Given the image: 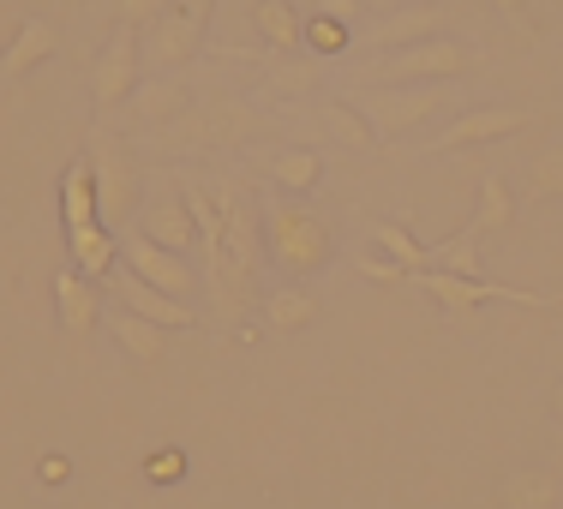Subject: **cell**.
<instances>
[{"label": "cell", "instance_id": "cell-35", "mask_svg": "<svg viewBox=\"0 0 563 509\" xmlns=\"http://www.w3.org/2000/svg\"><path fill=\"white\" fill-rule=\"evenodd\" d=\"M492 7H498L509 24H521V31H528V0H492Z\"/></svg>", "mask_w": 563, "mask_h": 509}, {"label": "cell", "instance_id": "cell-17", "mask_svg": "<svg viewBox=\"0 0 563 509\" xmlns=\"http://www.w3.org/2000/svg\"><path fill=\"white\" fill-rule=\"evenodd\" d=\"M55 43H60V36H55V24H48V19H24L19 36H12V48L0 55V73H7V78L36 73V66L55 55Z\"/></svg>", "mask_w": 563, "mask_h": 509}, {"label": "cell", "instance_id": "cell-9", "mask_svg": "<svg viewBox=\"0 0 563 509\" xmlns=\"http://www.w3.org/2000/svg\"><path fill=\"white\" fill-rule=\"evenodd\" d=\"M120 258H126V270L139 276V283L163 288V294H174V300H192V288H198V270L186 264V252H168V246H156V240L132 234L126 246H120Z\"/></svg>", "mask_w": 563, "mask_h": 509}, {"label": "cell", "instance_id": "cell-11", "mask_svg": "<svg viewBox=\"0 0 563 509\" xmlns=\"http://www.w3.org/2000/svg\"><path fill=\"white\" fill-rule=\"evenodd\" d=\"M139 234L156 240V246H168V252H192L198 246V222H192V210H186L180 192H156L151 204L139 210Z\"/></svg>", "mask_w": 563, "mask_h": 509}, {"label": "cell", "instance_id": "cell-15", "mask_svg": "<svg viewBox=\"0 0 563 509\" xmlns=\"http://www.w3.org/2000/svg\"><path fill=\"white\" fill-rule=\"evenodd\" d=\"M438 24H444V12H438V7H426V0H408V7H396L390 19H378L372 43H378V48H408V43H426V36H438Z\"/></svg>", "mask_w": 563, "mask_h": 509}, {"label": "cell", "instance_id": "cell-5", "mask_svg": "<svg viewBox=\"0 0 563 509\" xmlns=\"http://www.w3.org/2000/svg\"><path fill=\"white\" fill-rule=\"evenodd\" d=\"M205 31H210V0H192V7H168L156 24H144L139 60L151 66V73H180L186 60H198V48H205Z\"/></svg>", "mask_w": 563, "mask_h": 509}, {"label": "cell", "instance_id": "cell-2", "mask_svg": "<svg viewBox=\"0 0 563 509\" xmlns=\"http://www.w3.org/2000/svg\"><path fill=\"white\" fill-rule=\"evenodd\" d=\"M258 222H264V258H271L282 276H294V283L318 276L330 258H336V228L318 217V210L294 204L288 192H264L258 198Z\"/></svg>", "mask_w": 563, "mask_h": 509}, {"label": "cell", "instance_id": "cell-16", "mask_svg": "<svg viewBox=\"0 0 563 509\" xmlns=\"http://www.w3.org/2000/svg\"><path fill=\"white\" fill-rule=\"evenodd\" d=\"M252 24H258L264 48H276V55H300L306 48V19L294 12V0H258Z\"/></svg>", "mask_w": 563, "mask_h": 509}, {"label": "cell", "instance_id": "cell-23", "mask_svg": "<svg viewBox=\"0 0 563 509\" xmlns=\"http://www.w3.org/2000/svg\"><path fill=\"white\" fill-rule=\"evenodd\" d=\"M558 498H563V486L552 474H509L504 479V491H498V504L504 509H558Z\"/></svg>", "mask_w": 563, "mask_h": 509}, {"label": "cell", "instance_id": "cell-3", "mask_svg": "<svg viewBox=\"0 0 563 509\" xmlns=\"http://www.w3.org/2000/svg\"><path fill=\"white\" fill-rule=\"evenodd\" d=\"M450 102H455L450 85H372V90H360L354 109L372 120V132H378V139H401V132L438 120Z\"/></svg>", "mask_w": 563, "mask_h": 509}, {"label": "cell", "instance_id": "cell-1", "mask_svg": "<svg viewBox=\"0 0 563 509\" xmlns=\"http://www.w3.org/2000/svg\"><path fill=\"white\" fill-rule=\"evenodd\" d=\"M217 210H222V270H217V312L234 324L252 306V288H258V264H264V222L258 204L240 180H217Z\"/></svg>", "mask_w": 563, "mask_h": 509}, {"label": "cell", "instance_id": "cell-28", "mask_svg": "<svg viewBox=\"0 0 563 509\" xmlns=\"http://www.w3.org/2000/svg\"><path fill=\"white\" fill-rule=\"evenodd\" d=\"M528 198H563V144H545L528 168Z\"/></svg>", "mask_w": 563, "mask_h": 509}, {"label": "cell", "instance_id": "cell-31", "mask_svg": "<svg viewBox=\"0 0 563 509\" xmlns=\"http://www.w3.org/2000/svg\"><path fill=\"white\" fill-rule=\"evenodd\" d=\"M120 7V24H132V31H144V24H156L168 7H180V0H114Z\"/></svg>", "mask_w": 563, "mask_h": 509}, {"label": "cell", "instance_id": "cell-32", "mask_svg": "<svg viewBox=\"0 0 563 509\" xmlns=\"http://www.w3.org/2000/svg\"><path fill=\"white\" fill-rule=\"evenodd\" d=\"M354 270L366 276V283H401V276H408V270H401L396 258H366V252H360V258H354Z\"/></svg>", "mask_w": 563, "mask_h": 509}, {"label": "cell", "instance_id": "cell-14", "mask_svg": "<svg viewBox=\"0 0 563 509\" xmlns=\"http://www.w3.org/2000/svg\"><path fill=\"white\" fill-rule=\"evenodd\" d=\"M132 114L144 120V126H163V120H174V114H186L192 109V90H186V78H139V90H132Z\"/></svg>", "mask_w": 563, "mask_h": 509}, {"label": "cell", "instance_id": "cell-24", "mask_svg": "<svg viewBox=\"0 0 563 509\" xmlns=\"http://www.w3.org/2000/svg\"><path fill=\"white\" fill-rule=\"evenodd\" d=\"M114 342L126 347V354L139 359V366H156V359H163V330L144 324L139 312H126V306L114 312Z\"/></svg>", "mask_w": 563, "mask_h": 509}, {"label": "cell", "instance_id": "cell-13", "mask_svg": "<svg viewBox=\"0 0 563 509\" xmlns=\"http://www.w3.org/2000/svg\"><path fill=\"white\" fill-rule=\"evenodd\" d=\"M66 252H73V270L90 276V283H109L114 264H120V240H114V228H102V222L66 228Z\"/></svg>", "mask_w": 563, "mask_h": 509}, {"label": "cell", "instance_id": "cell-18", "mask_svg": "<svg viewBox=\"0 0 563 509\" xmlns=\"http://www.w3.org/2000/svg\"><path fill=\"white\" fill-rule=\"evenodd\" d=\"M60 222L66 228L97 222V174H90V156H78V163L60 174Z\"/></svg>", "mask_w": 563, "mask_h": 509}, {"label": "cell", "instance_id": "cell-33", "mask_svg": "<svg viewBox=\"0 0 563 509\" xmlns=\"http://www.w3.org/2000/svg\"><path fill=\"white\" fill-rule=\"evenodd\" d=\"M318 12H324V19H336V24H354L360 19V0H318Z\"/></svg>", "mask_w": 563, "mask_h": 509}, {"label": "cell", "instance_id": "cell-21", "mask_svg": "<svg viewBox=\"0 0 563 509\" xmlns=\"http://www.w3.org/2000/svg\"><path fill=\"white\" fill-rule=\"evenodd\" d=\"M516 222V198H509V186H504V174L498 168H486L479 174V210H474V234H498V228Z\"/></svg>", "mask_w": 563, "mask_h": 509}, {"label": "cell", "instance_id": "cell-6", "mask_svg": "<svg viewBox=\"0 0 563 509\" xmlns=\"http://www.w3.org/2000/svg\"><path fill=\"white\" fill-rule=\"evenodd\" d=\"M90 174H97V222L120 228L139 210V168H132V151L109 132H90Z\"/></svg>", "mask_w": 563, "mask_h": 509}, {"label": "cell", "instance_id": "cell-26", "mask_svg": "<svg viewBox=\"0 0 563 509\" xmlns=\"http://www.w3.org/2000/svg\"><path fill=\"white\" fill-rule=\"evenodd\" d=\"M264 318H271L276 330H306L318 318V300L300 283H288V288H276L271 300H264Z\"/></svg>", "mask_w": 563, "mask_h": 509}, {"label": "cell", "instance_id": "cell-19", "mask_svg": "<svg viewBox=\"0 0 563 509\" xmlns=\"http://www.w3.org/2000/svg\"><path fill=\"white\" fill-rule=\"evenodd\" d=\"M198 114H205V139L210 144H246L252 132H258V114H252L246 102H234V97H210Z\"/></svg>", "mask_w": 563, "mask_h": 509}, {"label": "cell", "instance_id": "cell-38", "mask_svg": "<svg viewBox=\"0 0 563 509\" xmlns=\"http://www.w3.org/2000/svg\"><path fill=\"white\" fill-rule=\"evenodd\" d=\"M558 312H563V288H558Z\"/></svg>", "mask_w": 563, "mask_h": 509}, {"label": "cell", "instance_id": "cell-40", "mask_svg": "<svg viewBox=\"0 0 563 509\" xmlns=\"http://www.w3.org/2000/svg\"><path fill=\"white\" fill-rule=\"evenodd\" d=\"M390 7H408V0H390Z\"/></svg>", "mask_w": 563, "mask_h": 509}, {"label": "cell", "instance_id": "cell-37", "mask_svg": "<svg viewBox=\"0 0 563 509\" xmlns=\"http://www.w3.org/2000/svg\"><path fill=\"white\" fill-rule=\"evenodd\" d=\"M552 413L563 420V378H558V390H552Z\"/></svg>", "mask_w": 563, "mask_h": 509}, {"label": "cell", "instance_id": "cell-22", "mask_svg": "<svg viewBox=\"0 0 563 509\" xmlns=\"http://www.w3.org/2000/svg\"><path fill=\"white\" fill-rule=\"evenodd\" d=\"M426 270H444V276H479V234L462 228V234L426 246Z\"/></svg>", "mask_w": 563, "mask_h": 509}, {"label": "cell", "instance_id": "cell-7", "mask_svg": "<svg viewBox=\"0 0 563 509\" xmlns=\"http://www.w3.org/2000/svg\"><path fill=\"white\" fill-rule=\"evenodd\" d=\"M139 73H144V60H139V31H132V24H120V31L109 36V48L97 55V66H90V102H97L102 114L120 109V102L139 90Z\"/></svg>", "mask_w": 563, "mask_h": 509}, {"label": "cell", "instance_id": "cell-10", "mask_svg": "<svg viewBox=\"0 0 563 509\" xmlns=\"http://www.w3.org/2000/svg\"><path fill=\"white\" fill-rule=\"evenodd\" d=\"M114 300L126 306V312H139L144 324H156V330H192V300H174V294L139 283L132 270L114 276Z\"/></svg>", "mask_w": 563, "mask_h": 509}, {"label": "cell", "instance_id": "cell-4", "mask_svg": "<svg viewBox=\"0 0 563 509\" xmlns=\"http://www.w3.org/2000/svg\"><path fill=\"white\" fill-rule=\"evenodd\" d=\"M479 55L455 36H426V43H408V48H390L378 66H372V85H450L462 78Z\"/></svg>", "mask_w": 563, "mask_h": 509}, {"label": "cell", "instance_id": "cell-20", "mask_svg": "<svg viewBox=\"0 0 563 509\" xmlns=\"http://www.w3.org/2000/svg\"><path fill=\"white\" fill-rule=\"evenodd\" d=\"M271 180H276V192H288V198H300V192H312L318 180H324V156L318 151H276L271 156Z\"/></svg>", "mask_w": 563, "mask_h": 509}, {"label": "cell", "instance_id": "cell-30", "mask_svg": "<svg viewBox=\"0 0 563 509\" xmlns=\"http://www.w3.org/2000/svg\"><path fill=\"white\" fill-rule=\"evenodd\" d=\"M312 85H318V66L312 60H276L271 66V90H282V97H306Z\"/></svg>", "mask_w": 563, "mask_h": 509}, {"label": "cell", "instance_id": "cell-27", "mask_svg": "<svg viewBox=\"0 0 563 509\" xmlns=\"http://www.w3.org/2000/svg\"><path fill=\"white\" fill-rule=\"evenodd\" d=\"M372 246H378L384 258H396L408 276H413V270H426V246H420V240H413L401 222H372Z\"/></svg>", "mask_w": 563, "mask_h": 509}, {"label": "cell", "instance_id": "cell-39", "mask_svg": "<svg viewBox=\"0 0 563 509\" xmlns=\"http://www.w3.org/2000/svg\"><path fill=\"white\" fill-rule=\"evenodd\" d=\"M24 509H48V504H24Z\"/></svg>", "mask_w": 563, "mask_h": 509}, {"label": "cell", "instance_id": "cell-12", "mask_svg": "<svg viewBox=\"0 0 563 509\" xmlns=\"http://www.w3.org/2000/svg\"><path fill=\"white\" fill-rule=\"evenodd\" d=\"M55 306H60V324H66V336L73 342H90L97 336V324H102V294L90 276H78V270H60L55 276Z\"/></svg>", "mask_w": 563, "mask_h": 509}, {"label": "cell", "instance_id": "cell-34", "mask_svg": "<svg viewBox=\"0 0 563 509\" xmlns=\"http://www.w3.org/2000/svg\"><path fill=\"white\" fill-rule=\"evenodd\" d=\"M36 474H43L48 486H60V479L73 474V462H66V455H43V462H36Z\"/></svg>", "mask_w": 563, "mask_h": 509}, {"label": "cell", "instance_id": "cell-29", "mask_svg": "<svg viewBox=\"0 0 563 509\" xmlns=\"http://www.w3.org/2000/svg\"><path fill=\"white\" fill-rule=\"evenodd\" d=\"M347 43H354V24H336V19H324V12L306 24V48H312V55H342Z\"/></svg>", "mask_w": 563, "mask_h": 509}, {"label": "cell", "instance_id": "cell-36", "mask_svg": "<svg viewBox=\"0 0 563 509\" xmlns=\"http://www.w3.org/2000/svg\"><path fill=\"white\" fill-rule=\"evenodd\" d=\"M168 474H180V455H156L151 462V479H168Z\"/></svg>", "mask_w": 563, "mask_h": 509}, {"label": "cell", "instance_id": "cell-8", "mask_svg": "<svg viewBox=\"0 0 563 509\" xmlns=\"http://www.w3.org/2000/svg\"><path fill=\"white\" fill-rule=\"evenodd\" d=\"M528 126H533L528 109H467V114H455L444 132H432L426 151L444 156V151H467V144H498V139H516V132H528Z\"/></svg>", "mask_w": 563, "mask_h": 509}, {"label": "cell", "instance_id": "cell-25", "mask_svg": "<svg viewBox=\"0 0 563 509\" xmlns=\"http://www.w3.org/2000/svg\"><path fill=\"white\" fill-rule=\"evenodd\" d=\"M324 126H330V139L347 144V151H372L378 144V132H372V120L354 109V102H342V97H330L324 102Z\"/></svg>", "mask_w": 563, "mask_h": 509}]
</instances>
